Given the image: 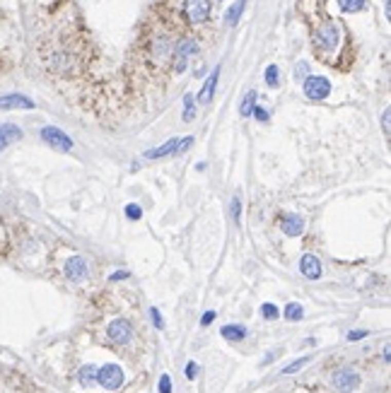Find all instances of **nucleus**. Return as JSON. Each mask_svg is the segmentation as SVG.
Instances as JSON below:
<instances>
[{"mask_svg": "<svg viewBox=\"0 0 391 393\" xmlns=\"http://www.w3.org/2000/svg\"><path fill=\"white\" fill-rule=\"evenodd\" d=\"M97 381L106 391H116L123 386V369L119 364H104L102 369H97Z\"/></svg>", "mask_w": 391, "mask_h": 393, "instance_id": "obj_1", "label": "nucleus"}, {"mask_svg": "<svg viewBox=\"0 0 391 393\" xmlns=\"http://www.w3.org/2000/svg\"><path fill=\"white\" fill-rule=\"evenodd\" d=\"M196 51H198V41H196V39L179 41V46H176V51H174V70L176 72H184L186 65H189V61L196 55Z\"/></svg>", "mask_w": 391, "mask_h": 393, "instance_id": "obj_2", "label": "nucleus"}, {"mask_svg": "<svg viewBox=\"0 0 391 393\" xmlns=\"http://www.w3.org/2000/svg\"><path fill=\"white\" fill-rule=\"evenodd\" d=\"M304 95L314 99V102H321V99H326L328 92H331V82L326 78H321V75H311V78L304 80Z\"/></svg>", "mask_w": 391, "mask_h": 393, "instance_id": "obj_3", "label": "nucleus"}, {"mask_svg": "<svg viewBox=\"0 0 391 393\" xmlns=\"http://www.w3.org/2000/svg\"><path fill=\"white\" fill-rule=\"evenodd\" d=\"M41 140L46 142V145H51V147L61 149V152H70V149H72V140L63 133V130H61V128H56V126L41 128Z\"/></svg>", "mask_w": 391, "mask_h": 393, "instance_id": "obj_4", "label": "nucleus"}, {"mask_svg": "<svg viewBox=\"0 0 391 393\" xmlns=\"http://www.w3.org/2000/svg\"><path fill=\"white\" fill-rule=\"evenodd\" d=\"M338 39H341V32H338V27L333 22L328 24H321L316 34H314V41H316V46L324 48V51H333L338 46Z\"/></svg>", "mask_w": 391, "mask_h": 393, "instance_id": "obj_5", "label": "nucleus"}, {"mask_svg": "<svg viewBox=\"0 0 391 393\" xmlns=\"http://www.w3.org/2000/svg\"><path fill=\"white\" fill-rule=\"evenodd\" d=\"M331 384H333V388L336 391H341V393H350V391H355L358 388V384H360V374L355 369H338L331 377Z\"/></svg>", "mask_w": 391, "mask_h": 393, "instance_id": "obj_6", "label": "nucleus"}, {"mask_svg": "<svg viewBox=\"0 0 391 393\" xmlns=\"http://www.w3.org/2000/svg\"><path fill=\"white\" fill-rule=\"evenodd\" d=\"M184 12H186V20L191 24L206 22L208 15H210V0H186Z\"/></svg>", "mask_w": 391, "mask_h": 393, "instance_id": "obj_7", "label": "nucleus"}, {"mask_svg": "<svg viewBox=\"0 0 391 393\" xmlns=\"http://www.w3.org/2000/svg\"><path fill=\"white\" fill-rule=\"evenodd\" d=\"M133 338V330H131V323L123 321V319H116V321L109 323V340L116 343V345H126Z\"/></svg>", "mask_w": 391, "mask_h": 393, "instance_id": "obj_8", "label": "nucleus"}, {"mask_svg": "<svg viewBox=\"0 0 391 393\" xmlns=\"http://www.w3.org/2000/svg\"><path fill=\"white\" fill-rule=\"evenodd\" d=\"M87 263H85V258L82 256H72V258H68V263H65V275H68V280L70 283H82L85 277H87Z\"/></svg>", "mask_w": 391, "mask_h": 393, "instance_id": "obj_9", "label": "nucleus"}, {"mask_svg": "<svg viewBox=\"0 0 391 393\" xmlns=\"http://www.w3.org/2000/svg\"><path fill=\"white\" fill-rule=\"evenodd\" d=\"M300 270H302L304 277H309V280H319L321 277V263L316 256H311V253H307V256H302V260H300Z\"/></svg>", "mask_w": 391, "mask_h": 393, "instance_id": "obj_10", "label": "nucleus"}, {"mask_svg": "<svg viewBox=\"0 0 391 393\" xmlns=\"http://www.w3.org/2000/svg\"><path fill=\"white\" fill-rule=\"evenodd\" d=\"M0 109H34V102L24 95H5L0 97Z\"/></svg>", "mask_w": 391, "mask_h": 393, "instance_id": "obj_11", "label": "nucleus"}, {"mask_svg": "<svg viewBox=\"0 0 391 393\" xmlns=\"http://www.w3.org/2000/svg\"><path fill=\"white\" fill-rule=\"evenodd\" d=\"M280 227H283V232L288 236H300L304 232V217H300V215H283Z\"/></svg>", "mask_w": 391, "mask_h": 393, "instance_id": "obj_12", "label": "nucleus"}, {"mask_svg": "<svg viewBox=\"0 0 391 393\" xmlns=\"http://www.w3.org/2000/svg\"><path fill=\"white\" fill-rule=\"evenodd\" d=\"M217 80H220V68H215V70L210 72V78L206 80V85H203V89H200V92H198V104H210L213 95H215Z\"/></svg>", "mask_w": 391, "mask_h": 393, "instance_id": "obj_13", "label": "nucleus"}, {"mask_svg": "<svg viewBox=\"0 0 391 393\" xmlns=\"http://www.w3.org/2000/svg\"><path fill=\"white\" fill-rule=\"evenodd\" d=\"M22 138V130L15 126V123H3L0 126V152L8 147L10 142H17Z\"/></svg>", "mask_w": 391, "mask_h": 393, "instance_id": "obj_14", "label": "nucleus"}, {"mask_svg": "<svg viewBox=\"0 0 391 393\" xmlns=\"http://www.w3.org/2000/svg\"><path fill=\"white\" fill-rule=\"evenodd\" d=\"M176 149H179V138H172V140H167L164 145H160V147L147 149L145 157L147 159H160V157H167V155H176Z\"/></svg>", "mask_w": 391, "mask_h": 393, "instance_id": "obj_15", "label": "nucleus"}, {"mask_svg": "<svg viewBox=\"0 0 391 393\" xmlns=\"http://www.w3.org/2000/svg\"><path fill=\"white\" fill-rule=\"evenodd\" d=\"M220 333H222L225 340H232V343H237V340H244V338H247V328H244V326H237V323H232V326H225Z\"/></svg>", "mask_w": 391, "mask_h": 393, "instance_id": "obj_16", "label": "nucleus"}, {"mask_svg": "<svg viewBox=\"0 0 391 393\" xmlns=\"http://www.w3.org/2000/svg\"><path fill=\"white\" fill-rule=\"evenodd\" d=\"M78 379H80L82 386H92L97 381V367L95 364H85V367L78 371Z\"/></svg>", "mask_w": 391, "mask_h": 393, "instance_id": "obj_17", "label": "nucleus"}, {"mask_svg": "<svg viewBox=\"0 0 391 393\" xmlns=\"http://www.w3.org/2000/svg\"><path fill=\"white\" fill-rule=\"evenodd\" d=\"M302 316H304V309L297 302H290L288 307H285V319L288 321H302Z\"/></svg>", "mask_w": 391, "mask_h": 393, "instance_id": "obj_18", "label": "nucleus"}, {"mask_svg": "<svg viewBox=\"0 0 391 393\" xmlns=\"http://www.w3.org/2000/svg\"><path fill=\"white\" fill-rule=\"evenodd\" d=\"M241 10H244V0H237V3L227 10V17H225V20H227V24H237V22H239Z\"/></svg>", "mask_w": 391, "mask_h": 393, "instance_id": "obj_19", "label": "nucleus"}, {"mask_svg": "<svg viewBox=\"0 0 391 393\" xmlns=\"http://www.w3.org/2000/svg\"><path fill=\"white\" fill-rule=\"evenodd\" d=\"M338 5L343 12H360L365 8V0H338Z\"/></svg>", "mask_w": 391, "mask_h": 393, "instance_id": "obj_20", "label": "nucleus"}, {"mask_svg": "<svg viewBox=\"0 0 391 393\" xmlns=\"http://www.w3.org/2000/svg\"><path fill=\"white\" fill-rule=\"evenodd\" d=\"M254 106H256V92H249L244 97V102H241V116H251L254 114Z\"/></svg>", "mask_w": 391, "mask_h": 393, "instance_id": "obj_21", "label": "nucleus"}, {"mask_svg": "<svg viewBox=\"0 0 391 393\" xmlns=\"http://www.w3.org/2000/svg\"><path fill=\"white\" fill-rule=\"evenodd\" d=\"M196 99H193V95H186L184 97V121H193V116H196Z\"/></svg>", "mask_w": 391, "mask_h": 393, "instance_id": "obj_22", "label": "nucleus"}, {"mask_svg": "<svg viewBox=\"0 0 391 393\" xmlns=\"http://www.w3.org/2000/svg\"><path fill=\"white\" fill-rule=\"evenodd\" d=\"M309 362H311V357H302V360H295L292 364H290V367H285V369H283V374H295V371H300L302 367H307Z\"/></svg>", "mask_w": 391, "mask_h": 393, "instance_id": "obj_23", "label": "nucleus"}, {"mask_svg": "<svg viewBox=\"0 0 391 393\" xmlns=\"http://www.w3.org/2000/svg\"><path fill=\"white\" fill-rule=\"evenodd\" d=\"M261 316H264V319H268V321H275V319L280 316V311H278V307H275V304H264V307H261Z\"/></svg>", "mask_w": 391, "mask_h": 393, "instance_id": "obj_24", "label": "nucleus"}, {"mask_svg": "<svg viewBox=\"0 0 391 393\" xmlns=\"http://www.w3.org/2000/svg\"><path fill=\"white\" fill-rule=\"evenodd\" d=\"M266 82H268V87H278V68H275V65H268V70H266Z\"/></svg>", "mask_w": 391, "mask_h": 393, "instance_id": "obj_25", "label": "nucleus"}, {"mask_svg": "<svg viewBox=\"0 0 391 393\" xmlns=\"http://www.w3.org/2000/svg\"><path fill=\"white\" fill-rule=\"evenodd\" d=\"M126 215L131 217V220H140V217H143V210H140L136 203H128L126 205Z\"/></svg>", "mask_w": 391, "mask_h": 393, "instance_id": "obj_26", "label": "nucleus"}, {"mask_svg": "<svg viewBox=\"0 0 391 393\" xmlns=\"http://www.w3.org/2000/svg\"><path fill=\"white\" fill-rule=\"evenodd\" d=\"M160 393H172V377L169 374L160 377Z\"/></svg>", "mask_w": 391, "mask_h": 393, "instance_id": "obj_27", "label": "nucleus"}, {"mask_svg": "<svg viewBox=\"0 0 391 393\" xmlns=\"http://www.w3.org/2000/svg\"><path fill=\"white\" fill-rule=\"evenodd\" d=\"M254 116L261 121V123H266L268 121V111L264 109V106H254Z\"/></svg>", "mask_w": 391, "mask_h": 393, "instance_id": "obj_28", "label": "nucleus"}, {"mask_svg": "<svg viewBox=\"0 0 391 393\" xmlns=\"http://www.w3.org/2000/svg\"><path fill=\"white\" fill-rule=\"evenodd\" d=\"M150 316H152V323H155V328H162L164 323H162V316L157 309H150Z\"/></svg>", "mask_w": 391, "mask_h": 393, "instance_id": "obj_29", "label": "nucleus"}, {"mask_svg": "<svg viewBox=\"0 0 391 393\" xmlns=\"http://www.w3.org/2000/svg\"><path fill=\"white\" fill-rule=\"evenodd\" d=\"M239 208H241L239 198H234V200H232V217H234L237 222H239Z\"/></svg>", "mask_w": 391, "mask_h": 393, "instance_id": "obj_30", "label": "nucleus"}, {"mask_svg": "<svg viewBox=\"0 0 391 393\" xmlns=\"http://www.w3.org/2000/svg\"><path fill=\"white\" fill-rule=\"evenodd\" d=\"M196 371H198L196 362H189V364H186V377H189V379H196Z\"/></svg>", "mask_w": 391, "mask_h": 393, "instance_id": "obj_31", "label": "nucleus"}, {"mask_svg": "<svg viewBox=\"0 0 391 393\" xmlns=\"http://www.w3.org/2000/svg\"><path fill=\"white\" fill-rule=\"evenodd\" d=\"M213 319H215V311H206V314L200 316V323H203V326H210Z\"/></svg>", "mask_w": 391, "mask_h": 393, "instance_id": "obj_32", "label": "nucleus"}, {"mask_svg": "<svg viewBox=\"0 0 391 393\" xmlns=\"http://www.w3.org/2000/svg\"><path fill=\"white\" fill-rule=\"evenodd\" d=\"M307 72H309V65H307V63H297V70H295L297 78H304Z\"/></svg>", "mask_w": 391, "mask_h": 393, "instance_id": "obj_33", "label": "nucleus"}, {"mask_svg": "<svg viewBox=\"0 0 391 393\" xmlns=\"http://www.w3.org/2000/svg\"><path fill=\"white\" fill-rule=\"evenodd\" d=\"M367 335V330H350L348 333V340H360V338H365Z\"/></svg>", "mask_w": 391, "mask_h": 393, "instance_id": "obj_34", "label": "nucleus"}, {"mask_svg": "<svg viewBox=\"0 0 391 393\" xmlns=\"http://www.w3.org/2000/svg\"><path fill=\"white\" fill-rule=\"evenodd\" d=\"M126 277H128L126 270H119V273H114V275L109 277V283H116V280H126Z\"/></svg>", "mask_w": 391, "mask_h": 393, "instance_id": "obj_35", "label": "nucleus"}, {"mask_svg": "<svg viewBox=\"0 0 391 393\" xmlns=\"http://www.w3.org/2000/svg\"><path fill=\"white\" fill-rule=\"evenodd\" d=\"M382 123H384V133L389 135V109L384 111V116H382Z\"/></svg>", "mask_w": 391, "mask_h": 393, "instance_id": "obj_36", "label": "nucleus"}]
</instances>
